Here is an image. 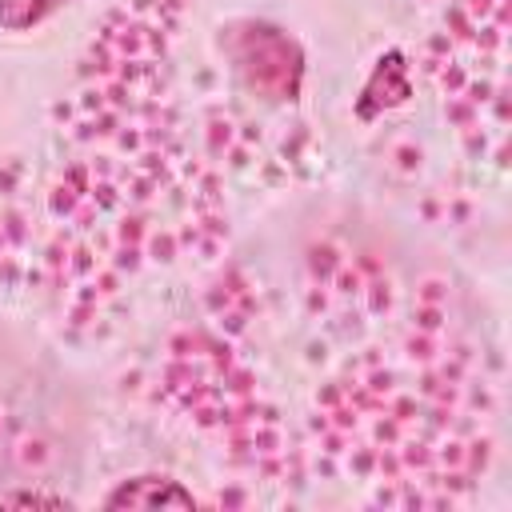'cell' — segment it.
I'll list each match as a JSON object with an SVG mask.
<instances>
[{"label":"cell","mask_w":512,"mask_h":512,"mask_svg":"<svg viewBox=\"0 0 512 512\" xmlns=\"http://www.w3.org/2000/svg\"><path fill=\"white\" fill-rule=\"evenodd\" d=\"M72 504L56 484V444L12 400L0 396V508Z\"/></svg>","instance_id":"cell-5"},{"label":"cell","mask_w":512,"mask_h":512,"mask_svg":"<svg viewBox=\"0 0 512 512\" xmlns=\"http://www.w3.org/2000/svg\"><path fill=\"white\" fill-rule=\"evenodd\" d=\"M308 476L372 508H468L504 448V360L444 272L320 240L296 276Z\"/></svg>","instance_id":"cell-2"},{"label":"cell","mask_w":512,"mask_h":512,"mask_svg":"<svg viewBox=\"0 0 512 512\" xmlns=\"http://www.w3.org/2000/svg\"><path fill=\"white\" fill-rule=\"evenodd\" d=\"M192 28L196 0H116L40 144L0 160V292L64 340H112L232 248V172L208 136Z\"/></svg>","instance_id":"cell-1"},{"label":"cell","mask_w":512,"mask_h":512,"mask_svg":"<svg viewBox=\"0 0 512 512\" xmlns=\"http://www.w3.org/2000/svg\"><path fill=\"white\" fill-rule=\"evenodd\" d=\"M64 4L68 0H0V28H12V32L36 28L40 20H48Z\"/></svg>","instance_id":"cell-7"},{"label":"cell","mask_w":512,"mask_h":512,"mask_svg":"<svg viewBox=\"0 0 512 512\" xmlns=\"http://www.w3.org/2000/svg\"><path fill=\"white\" fill-rule=\"evenodd\" d=\"M152 396L244 480L268 488L312 480L296 412L244 328L204 308L176 324L156 352Z\"/></svg>","instance_id":"cell-3"},{"label":"cell","mask_w":512,"mask_h":512,"mask_svg":"<svg viewBox=\"0 0 512 512\" xmlns=\"http://www.w3.org/2000/svg\"><path fill=\"white\" fill-rule=\"evenodd\" d=\"M104 504H136V508H168V504H176V508H196V504H212L208 496H200L196 488H184L180 480H172V476H128L124 484H116L108 496H104Z\"/></svg>","instance_id":"cell-6"},{"label":"cell","mask_w":512,"mask_h":512,"mask_svg":"<svg viewBox=\"0 0 512 512\" xmlns=\"http://www.w3.org/2000/svg\"><path fill=\"white\" fill-rule=\"evenodd\" d=\"M508 28L512 0H440L416 48V84L452 144L464 192H496L508 176Z\"/></svg>","instance_id":"cell-4"}]
</instances>
